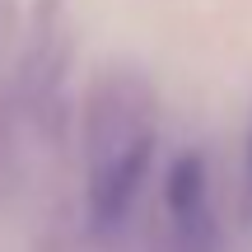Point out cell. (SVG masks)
Masks as SVG:
<instances>
[{
	"label": "cell",
	"mask_w": 252,
	"mask_h": 252,
	"mask_svg": "<svg viewBox=\"0 0 252 252\" xmlns=\"http://www.w3.org/2000/svg\"><path fill=\"white\" fill-rule=\"evenodd\" d=\"M154 159V94L145 75L112 65L84 108V182L98 229L117 224Z\"/></svg>",
	"instance_id": "6da1fadb"
},
{
	"label": "cell",
	"mask_w": 252,
	"mask_h": 252,
	"mask_svg": "<svg viewBox=\"0 0 252 252\" xmlns=\"http://www.w3.org/2000/svg\"><path fill=\"white\" fill-rule=\"evenodd\" d=\"M163 201L182 234H206L210 224V191H206V159L201 154H178L163 178Z\"/></svg>",
	"instance_id": "7a4b0ae2"
},
{
	"label": "cell",
	"mask_w": 252,
	"mask_h": 252,
	"mask_svg": "<svg viewBox=\"0 0 252 252\" xmlns=\"http://www.w3.org/2000/svg\"><path fill=\"white\" fill-rule=\"evenodd\" d=\"M243 206L252 215V145H248V163H243Z\"/></svg>",
	"instance_id": "3957f363"
}]
</instances>
